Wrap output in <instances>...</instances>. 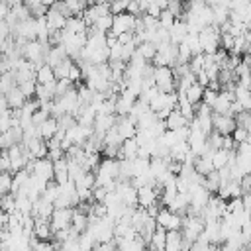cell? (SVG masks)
I'll return each instance as SVG.
<instances>
[{
  "label": "cell",
  "instance_id": "6da1fadb",
  "mask_svg": "<svg viewBox=\"0 0 251 251\" xmlns=\"http://www.w3.org/2000/svg\"><path fill=\"white\" fill-rule=\"evenodd\" d=\"M198 39H200V47H202V53H214L220 49V27L210 24V25H204L200 31H198Z\"/></svg>",
  "mask_w": 251,
  "mask_h": 251
},
{
  "label": "cell",
  "instance_id": "7a4b0ae2",
  "mask_svg": "<svg viewBox=\"0 0 251 251\" xmlns=\"http://www.w3.org/2000/svg\"><path fill=\"white\" fill-rule=\"evenodd\" d=\"M153 80H155V86L161 92H173V90H176V76L173 73V67H167V65L155 67Z\"/></svg>",
  "mask_w": 251,
  "mask_h": 251
},
{
  "label": "cell",
  "instance_id": "3957f363",
  "mask_svg": "<svg viewBox=\"0 0 251 251\" xmlns=\"http://www.w3.org/2000/svg\"><path fill=\"white\" fill-rule=\"evenodd\" d=\"M135 24H137V16H133L129 12H120V14H114L110 31L114 35H120L124 31H133L135 29Z\"/></svg>",
  "mask_w": 251,
  "mask_h": 251
},
{
  "label": "cell",
  "instance_id": "277c9868",
  "mask_svg": "<svg viewBox=\"0 0 251 251\" xmlns=\"http://www.w3.org/2000/svg\"><path fill=\"white\" fill-rule=\"evenodd\" d=\"M157 188H161L159 182H157V184H141V186H137V206L147 208L149 204L157 202L159 192H161V190H157Z\"/></svg>",
  "mask_w": 251,
  "mask_h": 251
},
{
  "label": "cell",
  "instance_id": "5b68a950",
  "mask_svg": "<svg viewBox=\"0 0 251 251\" xmlns=\"http://www.w3.org/2000/svg\"><path fill=\"white\" fill-rule=\"evenodd\" d=\"M212 126H214V129L220 131L222 135H229L237 124H235V118L229 116V114H218V112H212Z\"/></svg>",
  "mask_w": 251,
  "mask_h": 251
},
{
  "label": "cell",
  "instance_id": "8992f818",
  "mask_svg": "<svg viewBox=\"0 0 251 251\" xmlns=\"http://www.w3.org/2000/svg\"><path fill=\"white\" fill-rule=\"evenodd\" d=\"M116 192L126 206H137V188L131 184V180H118Z\"/></svg>",
  "mask_w": 251,
  "mask_h": 251
},
{
  "label": "cell",
  "instance_id": "52a82bcc",
  "mask_svg": "<svg viewBox=\"0 0 251 251\" xmlns=\"http://www.w3.org/2000/svg\"><path fill=\"white\" fill-rule=\"evenodd\" d=\"M71 218H73V208H53L49 222H51V229H63L67 226H71Z\"/></svg>",
  "mask_w": 251,
  "mask_h": 251
},
{
  "label": "cell",
  "instance_id": "ba28073f",
  "mask_svg": "<svg viewBox=\"0 0 251 251\" xmlns=\"http://www.w3.org/2000/svg\"><path fill=\"white\" fill-rule=\"evenodd\" d=\"M155 220H157V226H161L165 229H180V222H182V218L178 214L171 212L167 206L157 212V218Z\"/></svg>",
  "mask_w": 251,
  "mask_h": 251
},
{
  "label": "cell",
  "instance_id": "9c48e42d",
  "mask_svg": "<svg viewBox=\"0 0 251 251\" xmlns=\"http://www.w3.org/2000/svg\"><path fill=\"white\" fill-rule=\"evenodd\" d=\"M92 133V127H88V126H82V124H75V126H71L67 131H65V137L71 141V143H76V145H82L86 139H88V135Z\"/></svg>",
  "mask_w": 251,
  "mask_h": 251
},
{
  "label": "cell",
  "instance_id": "30bf717a",
  "mask_svg": "<svg viewBox=\"0 0 251 251\" xmlns=\"http://www.w3.org/2000/svg\"><path fill=\"white\" fill-rule=\"evenodd\" d=\"M116 118H118L116 114H96L94 124H92V131L96 135L104 137V133L116 126Z\"/></svg>",
  "mask_w": 251,
  "mask_h": 251
},
{
  "label": "cell",
  "instance_id": "8fae6325",
  "mask_svg": "<svg viewBox=\"0 0 251 251\" xmlns=\"http://www.w3.org/2000/svg\"><path fill=\"white\" fill-rule=\"evenodd\" d=\"M6 153H8L10 163H12V173H16V171H20V169H25V165H27L29 159L25 157V153H24V149H22V143H16V145L8 147Z\"/></svg>",
  "mask_w": 251,
  "mask_h": 251
},
{
  "label": "cell",
  "instance_id": "7c38bea8",
  "mask_svg": "<svg viewBox=\"0 0 251 251\" xmlns=\"http://www.w3.org/2000/svg\"><path fill=\"white\" fill-rule=\"evenodd\" d=\"M114 127L118 129V133H120L124 139L135 137V133H137V124H135V120H131L127 114H126V116H118Z\"/></svg>",
  "mask_w": 251,
  "mask_h": 251
},
{
  "label": "cell",
  "instance_id": "4fadbf2b",
  "mask_svg": "<svg viewBox=\"0 0 251 251\" xmlns=\"http://www.w3.org/2000/svg\"><path fill=\"white\" fill-rule=\"evenodd\" d=\"M188 206H190V196H188V192H176L175 198L167 204V208H169L171 212L178 214V216H184V214L188 212Z\"/></svg>",
  "mask_w": 251,
  "mask_h": 251
},
{
  "label": "cell",
  "instance_id": "5bb4252c",
  "mask_svg": "<svg viewBox=\"0 0 251 251\" xmlns=\"http://www.w3.org/2000/svg\"><path fill=\"white\" fill-rule=\"evenodd\" d=\"M53 180L57 184H65L69 182V163H67V157H61L57 161H53Z\"/></svg>",
  "mask_w": 251,
  "mask_h": 251
},
{
  "label": "cell",
  "instance_id": "9a60e30c",
  "mask_svg": "<svg viewBox=\"0 0 251 251\" xmlns=\"http://www.w3.org/2000/svg\"><path fill=\"white\" fill-rule=\"evenodd\" d=\"M139 151V143L135 137H127L122 141L120 149H118V159H135Z\"/></svg>",
  "mask_w": 251,
  "mask_h": 251
},
{
  "label": "cell",
  "instance_id": "2e32d148",
  "mask_svg": "<svg viewBox=\"0 0 251 251\" xmlns=\"http://www.w3.org/2000/svg\"><path fill=\"white\" fill-rule=\"evenodd\" d=\"M188 35V24L184 20H175V24L169 27V37L173 43H180L184 41V37Z\"/></svg>",
  "mask_w": 251,
  "mask_h": 251
},
{
  "label": "cell",
  "instance_id": "e0dca14e",
  "mask_svg": "<svg viewBox=\"0 0 251 251\" xmlns=\"http://www.w3.org/2000/svg\"><path fill=\"white\" fill-rule=\"evenodd\" d=\"M45 22H47V27L49 29H63L65 27V22H67V16H63L59 10L55 8H47V14H45Z\"/></svg>",
  "mask_w": 251,
  "mask_h": 251
},
{
  "label": "cell",
  "instance_id": "ac0fdd59",
  "mask_svg": "<svg viewBox=\"0 0 251 251\" xmlns=\"http://www.w3.org/2000/svg\"><path fill=\"white\" fill-rule=\"evenodd\" d=\"M53 202L45 200L43 196H39L37 200H33V210H31V216L33 218H49L51 212H53Z\"/></svg>",
  "mask_w": 251,
  "mask_h": 251
},
{
  "label": "cell",
  "instance_id": "d6986e66",
  "mask_svg": "<svg viewBox=\"0 0 251 251\" xmlns=\"http://www.w3.org/2000/svg\"><path fill=\"white\" fill-rule=\"evenodd\" d=\"M186 124H188V118L182 116L178 108H173V110L167 114V118H165V127H167V129H176V127L186 126Z\"/></svg>",
  "mask_w": 251,
  "mask_h": 251
},
{
  "label": "cell",
  "instance_id": "ffe728a7",
  "mask_svg": "<svg viewBox=\"0 0 251 251\" xmlns=\"http://www.w3.org/2000/svg\"><path fill=\"white\" fill-rule=\"evenodd\" d=\"M165 249L167 251H178V249H182V231L180 229H167Z\"/></svg>",
  "mask_w": 251,
  "mask_h": 251
},
{
  "label": "cell",
  "instance_id": "44dd1931",
  "mask_svg": "<svg viewBox=\"0 0 251 251\" xmlns=\"http://www.w3.org/2000/svg\"><path fill=\"white\" fill-rule=\"evenodd\" d=\"M6 102H8V108H12V110H16V108H22L24 106V102L27 100L25 96H24V92L20 90V86L16 84L14 88H10L6 94Z\"/></svg>",
  "mask_w": 251,
  "mask_h": 251
},
{
  "label": "cell",
  "instance_id": "7402d4cb",
  "mask_svg": "<svg viewBox=\"0 0 251 251\" xmlns=\"http://www.w3.org/2000/svg\"><path fill=\"white\" fill-rule=\"evenodd\" d=\"M57 129H59V127H57V118H53V116H49L43 124H39V126H37L39 137H41V139H45V141H47L49 137H53V135L57 133Z\"/></svg>",
  "mask_w": 251,
  "mask_h": 251
},
{
  "label": "cell",
  "instance_id": "603a6c76",
  "mask_svg": "<svg viewBox=\"0 0 251 251\" xmlns=\"http://www.w3.org/2000/svg\"><path fill=\"white\" fill-rule=\"evenodd\" d=\"M182 92H184V96L188 98V102L196 106V104H200V102H202L204 86H202V84H198V82H192V84H188V86H186Z\"/></svg>",
  "mask_w": 251,
  "mask_h": 251
},
{
  "label": "cell",
  "instance_id": "cb8c5ba5",
  "mask_svg": "<svg viewBox=\"0 0 251 251\" xmlns=\"http://www.w3.org/2000/svg\"><path fill=\"white\" fill-rule=\"evenodd\" d=\"M165 235H167V229L161 227V226H157L155 231L151 233V239H149L147 247H149V249H155V251L165 249Z\"/></svg>",
  "mask_w": 251,
  "mask_h": 251
},
{
  "label": "cell",
  "instance_id": "d4e9b609",
  "mask_svg": "<svg viewBox=\"0 0 251 251\" xmlns=\"http://www.w3.org/2000/svg\"><path fill=\"white\" fill-rule=\"evenodd\" d=\"M35 80H37V82H41V84L55 80L53 67H51L49 63H41V65H37V69H35Z\"/></svg>",
  "mask_w": 251,
  "mask_h": 251
},
{
  "label": "cell",
  "instance_id": "484cf974",
  "mask_svg": "<svg viewBox=\"0 0 251 251\" xmlns=\"http://www.w3.org/2000/svg\"><path fill=\"white\" fill-rule=\"evenodd\" d=\"M194 171L200 173V175H208L214 171V163H212V155H198L194 159Z\"/></svg>",
  "mask_w": 251,
  "mask_h": 251
},
{
  "label": "cell",
  "instance_id": "4316f807",
  "mask_svg": "<svg viewBox=\"0 0 251 251\" xmlns=\"http://www.w3.org/2000/svg\"><path fill=\"white\" fill-rule=\"evenodd\" d=\"M86 22L82 20V16H69L65 22V29L73 31V33H86Z\"/></svg>",
  "mask_w": 251,
  "mask_h": 251
},
{
  "label": "cell",
  "instance_id": "83f0119b",
  "mask_svg": "<svg viewBox=\"0 0 251 251\" xmlns=\"http://www.w3.org/2000/svg\"><path fill=\"white\" fill-rule=\"evenodd\" d=\"M65 57H69L67 55V51H65V47L59 43V45H51L49 47V53H47V61L45 63H49L51 67H55L57 63H61Z\"/></svg>",
  "mask_w": 251,
  "mask_h": 251
},
{
  "label": "cell",
  "instance_id": "f1b7e54d",
  "mask_svg": "<svg viewBox=\"0 0 251 251\" xmlns=\"http://www.w3.org/2000/svg\"><path fill=\"white\" fill-rule=\"evenodd\" d=\"M233 153H235V151H229V149H224V147L214 149V151H212V163H214V169H220V167L227 165V161H229V157H231Z\"/></svg>",
  "mask_w": 251,
  "mask_h": 251
},
{
  "label": "cell",
  "instance_id": "f546056e",
  "mask_svg": "<svg viewBox=\"0 0 251 251\" xmlns=\"http://www.w3.org/2000/svg\"><path fill=\"white\" fill-rule=\"evenodd\" d=\"M18 82H16V75H14V71H4L2 75H0V92L2 94H6L10 88H14Z\"/></svg>",
  "mask_w": 251,
  "mask_h": 251
},
{
  "label": "cell",
  "instance_id": "4dcf8cb0",
  "mask_svg": "<svg viewBox=\"0 0 251 251\" xmlns=\"http://www.w3.org/2000/svg\"><path fill=\"white\" fill-rule=\"evenodd\" d=\"M137 51L141 53V57L145 61H151L155 57V53H157V43H153V41H141L137 45Z\"/></svg>",
  "mask_w": 251,
  "mask_h": 251
},
{
  "label": "cell",
  "instance_id": "1f68e13d",
  "mask_svg": "<svg viewBox=\"0 0 251 251\" xmlns=\"http://www.w3.org/2000/svg\"><path fill=\"white\" fill-rule=\"evenodd\" d=\"M75 61L71 59V57H65L61 63H57L55 67H53V73H55V78H67L69 76V69H71V65H73Z\"/></svg>",
  "mask_w": 251,
  "mask_h": 251
},
{
  "label": "cell",
  "instance_id": "d6a6232c",
  "mask_svg": "<svg viewBox=\"0 0 251 251\" xmlns=\"http://www.w3.org/2000/svg\"><path fill=\"white\" fill-rule=\"evenodd\" d=\"M76 188H94V173L92 171H84L76 180H75Z\"/></svg>",
  "mask_w": 251,
  "mask_h": 251
},
{
  "label": "cell",
  "instance_id": "836d02e7",
  "mask_svg": "<svg viewBox=\"0 0 251 251\" xmlns=\"http://www.w3.org/2000/svg\"><path fill=\"white\" fill-rule=\"evenodd\" d=\"M220 184H222V180H220V175H218V171L214 169L212 173H208L206 175V182H204V186L214 194L218 188H220Z\"/></svg>",
  "mask_w": 251,
  "mask_h": 251
},
{
  "label": "cell",
  "instance_id": "e575fe53",
  "mask_svg": "<svg viewBox=\"0 0 251 251\" xmlns=\"http://www.w3.org/2000/svg\"><path fill=\"white\" fill-rule=\"evenodd\" d=\"M222 141H224V135L220 133V131H216V129H212L208 135H206V143H208V147L214 151V149H220L222 147Z\"/></svg>",
  "mask_w": 251,
  "mask_h": 251
},
{
  "label": "cell",
  "instance_id": "d590c367",
  "mask_svg": "<svg viewBox=\"0 0 251 251\" xmlns=\"http://www.w3.org/2000/svg\"><path fill=\"white\" fill-rule=\"evenodd\" d=\"M67 8L71 10L73 16H80L88 6H86V0H65Z\"/></svg>",
  "mask_w": 251,
  "mask_h": 251
},
{
  "label": "cell",
  "instance_id": "8d00e7d4",
  "mask_svg": "<svg viewBox=\"0 0 251 251\" xmlns=\"http://www.w3.org/2000/svg\"><path fill=\"white\" fill-rule=\"evenodd\" d=\"M112 20H114V14H106V16H102V18H98L92 25L98 29V31H110V27H112Z\"/></svg>",
  "mask_w": 251,
  "mask_h": 251
},
{
  "label": "cell",
  "instance_id": "74e56055",
  "mask_svg": "<svg viewBox=\"0 0 251 251\" xmlns=\"http://www.w3.org/2000/svg\"><path fill=\"white\" fill-rule=\"evenodd\" d=\"M18 86H20V90L24 92V96H25V98H31V96H35V86H37V80H35V78H29V80L20 82Z\"/></svg>",
  "mask_w": 251,
  "mask_h": 251
},
{
  "label": "cell",
  "instance_id": "f35d334b",
  "mask_svg": "<svg viewBox=\"0 0 251 251\" xmlns=\"http://www.w3.org/2000/svg\"><path fill=\"white\" fill-rule=\"evenodd\" d=\"M76 124V118L73 116V114H63V116H59L57 118V127L59 129H63V131H67L71 126H75Z\"/></svg>",
  "mask_w": 251,
  "mask_h": 251
},
{
  "label": "cell",
  "instance_id": "ab89813d",
  "mask_svg": "<svg viewBox=\"0 0 251 251\" xmlns=\"http://www.w3.org/2000/svg\"><path fill=\"white\" fill-rule=\"evenodd\" d=\"M188 69L196 75L198 71H202L204 69V53H198V55H192L190 57V61H188Z\"/></svg>",
  "mask_w": 251,
  "mask_h": 251
},
{
  "label": "cell",
  "instance_id": "60d3db41",
  "mask_svg": "<svg viewBox=\"0 0 251 251\" xmlns=\"http://www.w3.org/2000/svg\"><path fill=\"white\" fill-rule=\"evenodd\" d=\"M235 124L237 126H243L247 131H251V110H243L235 116Z\"/></svg>",
  "mask_w": 251,
  "mask_h": 251
},
{
  "label": "cell",
  "instance_id": "b9f144b4",
  "mask_svg": "<svg viewBox=\"0 0 251 251\" xmlns=\"http://www.w3.org/2000/svg\"><path fill=\"white\" fill-rule=\"evenodd\" d=\"M190 57H192V51H190L188 43L186 41H180L178 43V61L176 63H188Z\"/></svg>",
  "mask_w": 251,
  "mask_h": 251
},
{
  "label": "cell",
  "instance_id": "7bdbcfd3",
  "mask_svg": "<svg viewBox=\"0 0 251 251\" xmlns=\"http://www.w3.org/2000/svg\"><path fill=\"white\" fill-rule=\"evenodd\" d=\"M175 16L165 8V10H161V14H159V24H161V27H165V29H169L173 24H175Z\"/></svg>",
  "mask_w": 251,
  "mask_h": 251
},
{
  "label": "cell",
  "instance_id": "ee69618b",
  "mask_svg": "<svg viewBox=\"0 0 251 251\" xmlns=\"http://www.w3.org/2000/svg\"><path fill=\"white\" fill-rule=\"evenodd\" d=\"M167 10H169L175 18H180V14L184 12V4H182V0H169V2H167Z\"/></svg>",
  "mask_w": 251,
  "mask_h": 251
},
{
  "label": "cell",
  "instance_id": "f6af8a7d",
  "mask_svg": "<svg viewBox=\"0 0 251 251\" xmlns=\"http://www.w3.org/2000/svg\"><path fill=\"white\" fill-rule=\"evenodd\" d=\"M71 82H80V78H82V71H80V67L76 65V63H73L71 65V69H69V76H67Z\"/></svg>",
  "mask_w": 251,
  "mask_h": 251
},
{
  "label": "cell",
  "instance_id": "bcb514c9",
  "mask_svg": "<svg viewBox=\"0 0 251 251\" xmlns=\"http://www.w3.org/2000/svg\"><path fill=\"white\" fill-rule=\"evenodd\" d=\"M247 133H249V131H247L243 126H235V127H233V131H231V137H233V141H235V143H241V141H245Z\"/></svg>",
  "mask_w": 251,
  "mask_h": 251
},
{
  "label": "cell",
  "instance_id": "7dc6e473",
  "mask_svg": "<svg viewBox=\"0 0 251 251\" xmlns=\"http://www.w3.org/2000/svg\"><path fill=\"white\" fill-rule=\"evenodd\" d=\"M126 8H127V0H110V12L112 14L126 12Z\"/></svg>",
  "mask_w": 251,
  "mask_h": 251
},
{
  "label": "cell",
  "instance_id": "c3c4849f",
  "mask_svg": "<svg viewBox=\"0 0 251 251\" xmlns=\"http://www.w3.org/2000/svg\"><path fill=\"white\" fill-rule=\"evenodd\" d=\"M0 173H12V163L6 151H0Z\"/></svg>",
  "mask_w": 251,
  "mask_h": 251
},
{
  "label": "cell",
  "instance_id": "681fc988",
  "mask_svg": "<svg viewBox=\"0 0 251 251\" xmlns=\"http://www.w3.org/2000/svg\"><path fill=\"white\" fill-rule=\"evenodd\" d=\"M216 96H218V90H212V88H204V94H202V102L204 104H208L210 108H212V104H214V100H216Z\"/></svg>",
  "mask_w": 251,
  "mask_h": 251
},
{
  "label": "cell",
  "instance_id": "f907efd6",
  "mask_svg": "<svg viewBox=\"0 0 251 251\" xmlns=\"http://www.w3.org/2000/svg\"><path fill=\"white\" fill-rule=\"evenodd\" d=\"M126 12H129V14H133V16H141V14H143V10H141V6H139L137 0H127Z\"/></svg>",
  "mask_w": 251,
  "mask_h": 251
},
{
  "label": "cell",
  "instance_id": "816d5d0a",
  "mask_svg": "<svg viewBox=\"0 0 251 251\" xmlns=\"http://www.w3.org/2000/svg\"><path fill=\"white\" fill-rule=\"evenodd\" d=\"M247 2H249V0H229V2H227V8H229V10H241V8H245Z\"/></svg>",
  "mask_w": 251,
  "mask_h": 251
},
{
  "label": "cell",
  "instance_id": "f5cc1de1",
  "mask_svg": "<svg viewBox=\"0 0 251 251\" xmlns=\"http://www.w3.org/2000/svg\"><path fill=\"white\" fill-rule=\"evenodd\" d=\"M241 200H243V210L251 214V192H243L241 194Z\"/></svg>",
  "mask_w": 251,
  "mask_h": 251
},
{
  "label": "cell",
  "instance_id": "db71d44e",
  "mask_svg": "<svg viewBox=\"0 0 251 251\" xmlns=\"http://www.w3.org/2000/svg\"><path fill=\"white\" fill-rule=\"evenodd\" d=\"M145 14H149V16H155V18H159V14H161V8H159L157 4H149V6H147V10H145Z\"/></svg>",
  "mask_w": 251,
  "mask_h": 251
},
{
  "label": "cell",
  "instance_id": "11a10c76",
  "mask_svg": "<svg viewBox=\"0 0 251 251\" xmlns=\"http://www.w3.org/2000/svg\"><path fill=\"white\" fill-rule=\"evenodd\" d=\"M243 37H245V41H247V43H251V25H249V27L245 29V33H243Z\"/></svg>",
  "mask_w": 251,
  "mask_h": 251
},
{
  "label": "cell",
  "instance_id": "9f6ffc18",
  "mask_svg": "<svg viewBox=\"0 0 251 251\" xmlns=\"http://www.w3.org/2000/svg\"><path fill=\"white\" fill-rule=\"evenodd\" d=\"M8 2H10V6H14V4H22L24 0H8Z\"/></svg>",
  "mask_w": 251,
  "mask_h": 251
}]
</instances>
